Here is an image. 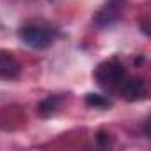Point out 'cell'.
Listing matches in <instances>:
<instances>
[{"label": "cell", "mask_w": 151, "mask_h": 151, "mask_svg": "<svg viewBox=\"0 0 151 151\" xmlns=\"http://www.w3.org/2000/svg\"><path fill=\"white\" fill-rule=\"evenodd\" d=\"M121 13V0H110L109 6L100 9V13L96 14V23L98 25H110L112 22H116L119 18Z\"/></svg>", "instance_id": "cell-4"}, {"label": "cell", "mask_w": 151, "mask_h": 151, "mask_svg": "<svg viewBox=\"0 0 151 151\" xmlns=\"http://www.w3.org/2000/svg\"><path fill=\"white\" fill-rule=\"evenodd\" d=\"M20 39L32 48H46L53 41V32L45 25H27L20 30Z\"/></svg>", "instance_id": "cell-2"}, {"label": "cell", "mask_w": 151, "mask_h": 151, "mask_svg": "<svg viewBox=\"0 0 151 151\" xmlns=\"http://www.w3.org/2000/svg\"><path fill=\"white\" fill-rule=\"evenodd\" d=\"M59 103H60V98L59 96H52V98H46L45 101H41V105H39V114L41 116H52L57 109H59Z\"/></svg>", "instance_id": "cell-6"}, {"label": "cell", "mask_w": 151, "mask_h": 151, "mask_svg": "<svg viewBox=\"0 0 151 151\" xmlns=\"http://www.w3.org/2000/svg\"><path fill=\"white\" fill-rule=\"evenodd\" d=\"M86 103L89 107H94V109H109L110 107L109 98H105L103 94H94V93H89L86 96Z\"/></svg>", "instance_id": "cell-7"}, {"label": "cell", "mask_w": 151, "mask_h": 151, "mask_svg": "<svg viewBox=\"0 0 151 151\" xmlns=\"http://www.w3.org/2000/svg\"><path fill=\"white\" fill-rule=\"evenodd\" d=\"M20 75V62L6 53V52H0V77L4 78H14Z\"/></svg>", "instance_id": "cell-5"}, {"label": "cell", "mask_w": 151, "mask_h": 151, "mask_svg": "<svg viewBox=\"0 0 151 151\" xmlns=\"http://www.w3.org/2000/svg\"><path fill=\"white\" fill-rule=\"evenodd\" d=\"M117 93L128 100V101H140L146 98V84L142 78H135V77H124V80L121 82Z\"/></svg>", "instance_id": "cell-3"}, {"label": "cell", "mask_w": 151, "mask_h": 151, "mask_svg": "<svg viewBox=\"0 0 151 151\" xmlns=\"http://www.w3.org/2000/svg\"><path fill=\"white\" fill-rule=\"evenodd\" d=\"M124 77H126L124 68H123V64L116 57L103 60L94 69V78H96V82L105 91H109V93H117V89H119L121 82L124 80Z\"/></svg>", "instance_id": "cell-1"}]
</instances>
